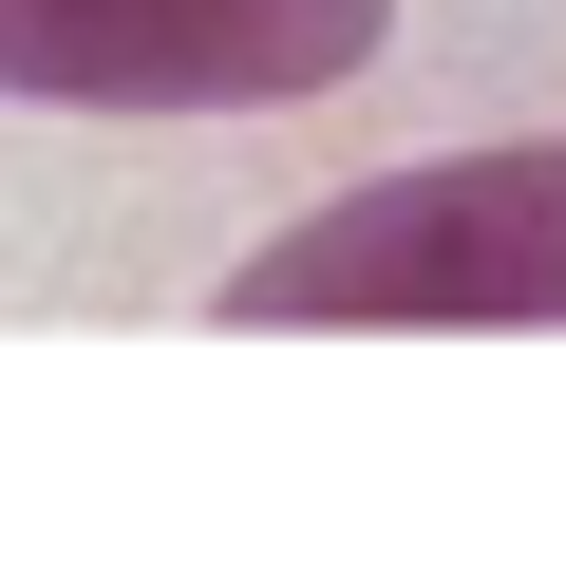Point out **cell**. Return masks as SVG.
<instances>
[{
    "label": "cell",
    "mask_w": 566,
    "mask_h": 566,
    "mask_svg": "<svg viewBox=\"0 0 566 566\" xmlns=\"http://www.w3.org/2000/svg\"><path fill=\"white\" fill-rule=\"evenodd\" d=\"M208 322L227 340H510V322H566V133L322 189L303 227H264L208 283Z\"/></svg>",
    "instance_id": "6da1fadb"
},
{
    "label": "cell",
    "mask_w": 566,
    "mask_h": 566,
    "mask_svg": "<svg viewBox=\"0 0 566 566\" xmlns=\"http://www.w3.org/2000/svg\"><path fill=\"white\" fill-rule=\"evenodd\" d=\"M397 39V0H0V95L20 114H283L340 95Z\"/></svg>",
    "instance_id": "7a4b0ae2"
}]
</instances>
